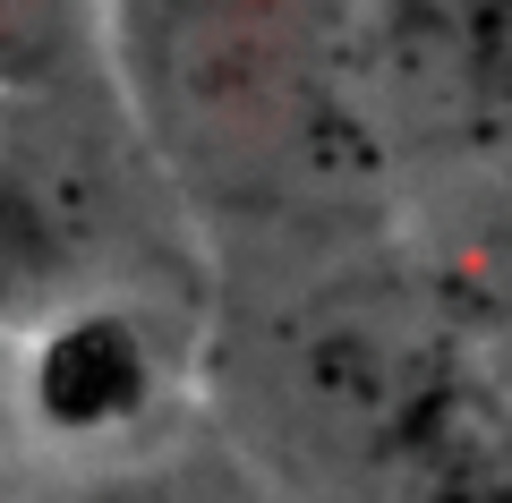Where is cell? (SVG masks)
<instances>
[{
	"instance_id": "6da1fadb",
	"label": "cell",
	"mask_w": 512,
	"mask_h": 503,
	"mask_svg": "<svg viewBox=\"0 0 512 503\" xmlns=\"http://www.w3.org/2000/svg\"><path fill=\"white\" fill-rule=\"evenodd\" d=\"M205 384L265 503H512V376L419 248L291 256L214 316Z\"/></svg>"
},
{
	"instance_id": "7a4b0ae2",
	"label": "cell",
	"mask_w": 512,
	"mask_h": 503,
	"mask_svg": "<svg viewBox=\"0 0 512 503\" xmlns=\"http://www.w3.org/2000/svg\"><path fill=\"white\" fill-rule=\"evenodd\" d=\"M103 60L154 180L222 231L359 239L393 188L350 111L342 0H120Z\"/></svg>"
},
{
	"instance_id": "3957f363",
	"label": "cell",
	"mask_w": 512,
	"mask_h": 503,
	"mask_svg": "<svg viewBox=\"0 0 512 503\" xmlns=\"http://www.w3.org/2000/svg\"><path fill=\"white\" fill-rule=\"evenodd\" d=\"M111 94L0 86V342L86 299H137L146 188L111 154Z\"/></svg>"
},
{
	"instance_id": "277c9868",
	"label": "cell",
	"mask_w": 512,
	"mask_h": 503,
	"mask_svg": "<svg viewBox=\"0 0 512 503\" xmlns=\"http://www.w3.org/2000/svg\"><path fill=\"white\" fill-rule=\"evenodd\" d=\"M342 77L384 180L512 154V0H342Z\"/></svg>"
},
{
	"instance_id": "5b68a950",
	"label": "cell",
	"mask_w": 512,
	"mask_h": 503,
	"mask_svg": "<svg viewBox=\"0 0 512 503\" xmlns=\"http://www.w3.org/2000/svg\"><path fill=\"white\" fill-rule=\"evenodd\" d=\"M18 418L60 444H128L171 393V333L146 299H86L18 342Z\"/></svg>"
},
{
	"instance_id": "8992f818",
	"label": "cell",
	"mask_w": 512,
	"mask_h": 503,
	"mask_svg": "<svg viewBox=\"0 0 512 503\" xmlns=\"http://www.w3.org/2000/svg\"><path fill=\"white\" fill-rule=\"evenodd\" d=\"M43 503H265V486L205 427V435H154L137 452H111V461H94L86 478H69Z\"/></svg>"
},
{
	"instance_id": "52a82bcc",
	"label": "cell",
	"mask_w": 512,
	"mask_h": 503,
	"mask_svg": "<svg viewBox=\"0 0 512 503\" xmlns=\"http://www.w3.org/2000/svg\"><path fill=\"white\" fill-rule=\"evenodd\" d=\"M0 86L9 94H111L103 0H0Z\"/></svg>"
},
{
	"instance_id": "ba28073f",
	"label": "cell",
	"mask_w": 512,
	"mask_h": 503,
	"mask_svg": "<svg viewBox=\"0 0 512 503\" xmlns=\"http://www.w3.org/2000/svg\"><path fill=\"white\" fill-rule=\"evenodd\" d=\"M427 265L444 273V290L461 299L470 333L487 342V359L512 376V205L470 214L444 248H427Z\"/></svg>"
},
{
	"instance_id": "9c48e42d",
	"label": "cell",
	"mask_w": 512,
	"mask_h": 503,
	"mask_svg": "<svg viewBox=\"0 0 512 503\" xmlns=\"http://www.w3.org/2000/svg\"><path fill=\"white\" fill-rule=\"evenodd\" d=\"M9 435H18V393H9V376H0V452H9Z\"/></svg>"
}]
</instances>
